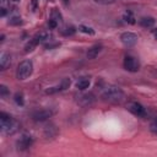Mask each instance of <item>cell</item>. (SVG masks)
<instances>
[{
    "mask_svg": "<svg viewBox=\"0 0 157 157\" xmlns=\"http://www.w3.org/2000/svg\"><path fill=\"white\" fill-rule=\"evenodd\" d=\"M0 129L4 135H14L19 130V123L9 114L0 113Z\"/></svg>",
    "mask_w": 157,
    "mask_h": 157,
    "instance_id": "6da1fadb",
    "label": "cell"
},
{
    "mask_svg": "<svg viewBox=\"0 0 157 157\" xmlns=\"http://www.w3.org/2000/svg\"><path fill=\"white\" fill-rule=\"evenodd\" d=\"M101 97L104 101H108V102H114V103L115 102H122L124 100V92L118 86L108 85V86L102 89Z\"/></svg>",
    "mask_w": 157,
    "mask_h": 157,
    "instance_id": "7a4b0ae2",
    "label": "cell"
},
{
    "mask_svg": "<svg viewBox=\"0 0 157 157\" xmlns=\"http://www.w3.org/2000/svg\"><path fill=\"white\" fill-rule=\"evenodd\" d=\"M33 71V64L31 60H24L19 64L16 70V77L17 80H26L27 77L31 76Z\"/></svg>",
    "mask_w": 157,
    "mask_h": 157,
    "instance_id": "3957f363",
    "label": "cell"
},
{
    "mask_svg": "<svg viewBox=\"0 0 157 157\" xmlns=\"http://www.w3.org/2000/svg\"><path fill=\"white\" fill-rule=\"evenodd\" d=\"M124 68H125V70H128L130 72H136L140 70V63L136 58L128 55L124 59Z\"/></svg>",
    "mask_w": 157,
    "mask_h": 157,
    "instance_id": "277c9868",
    "label": "cell"
},
{
    "mask_svg": "<svg viewBox=\"0 0 157 157\" xmlns=\"http://www.w3.org/2000/svg\"><path fill=\"white\" fill-rule=\"evenodd\" d=\"M33 144V137L31 135H27V134H24L17 141H16V147L17 150H27L28 147H31Z\"/></svg>",
    "mask_w": 157,
    "mask_h": 157,
    "instance_id": "5b68a950",
    "label": "cell"
},
{
    "mask_svg": "<svg viewBox=\"0 0 157 157\" xmlns=\"http://www.w3.org/2000/svg\"><path fill=\"white\" fill-rule=\"evenodd\" d=\"M126 108H128L129 112H131L133 114H135V115H137V117H145V115H146L145 108H144L140 103H137V102H135V101L129 102V103L126 104Z\"/></svg>",
    "mask_w": 157,
    "mask_h": 157,
    "instance_id": "8992f818",
    "label": "cell"
},
{
    "mask_svg": "<svg viewBox=\"0 0 157 157\" xmlns=\"http://www.w3.org/2000/svg\"><path fill=\"white\" fill-rule=\"evenodd\" d=\"M71 81L70 78H63L61 82L54 87H49L48 90H46V93L47 95H53V93H57V92H61V91H65L66 89H69Z\"/></svg>",
    "mask_w": 157,
    "mask_h": 157,
    "instance_id": "52a82bcc",
    "label": "cell"
},
{
    "mask_svg": "<svg viewBox=\"0 0 157 157\" xmlns=\"http://www.w3.org/2000/svg\"><path fill=\"white\" fill-rule=\"evenodd\" d=\"M55 112L52 109H41V111H36L32 114V118L35 122H44L48 118H50Z\"/></svg>",
    "mask_w": 157,
    "mask_h": 157,
    "instance_id": "ba28073f",
    "label": "cell"
},
{
    "mask_svg": "<svg viewBox=\"0 0 157 157\" xmlns=\"http://www.w3.org/2000/svg\"><path fill=\"white\" fill-rule=\"evenodd\" d=\"M120 41H122V43H123L124 46H126V47H133V46H135L136 42H137V36H136L135 33H133V32H124V33H122V36H120Z\"/></svg>",
    "mask_w": 157,
    "mask_h": 157,
    "instance_id": "9c48e42d",
    "label": "cell"
},
{
    "mask_svg": "<svg viewBox=\"0 0 157 157\" xmlns=\"http://www.w3.org/2000/svg\"><path fill=\"white\" fill-rule=\"evenodd\" d=\"M11 64V57L9 53H3L0 57V69L2 70H6L8 66H10Z\"/></svg>",
    "mask_w": 157,
    "mask_h": 157,
    "instance_id": "30bf717a",
    "label": "cell"
},
{
    "mask_svg": "<svg viewBox=\"0 0 157 157\" xmlns=\"http://www.w3.org/2000/svg\"><path fill=\"white\" fill-rule=\"evenodd\" d=\"M101 50H102V44H95V46H92L91 48H89L86 55H87L89 59H95V58L101 53Z\"/></svg>",
    "mask_w": 157,
    "mask_h": 157,
    "instance_id": "8fae6325",
    "label": "cell"
},
{
    "mask_svg": "<svg viewBox=\"0 0 157 157\" xmlns=\"http://www.w3.org/2000/svg\"><path fill=\"white\" fill-rule=\"evenodd\" d=\"M41 43V41H39V37H38V35H36L32 39H30V42L26 44V47H25V53H30V52H32L38 44Z\"/></svg>",
    "mask_w": 157,
    "mask_h": 157,
    "instance_id": "7c38bea8",
    "label": "cell"
},
{
    "mask_svg": "<svg viewBox=\"0 0 157 157\" xmlns=\"http://www.w3.org/2000/svg\"><path fill=\"white\" fill-rule=\"evenodd\" d=\"M140 25L145 28H148V27H152L155 25V19L153 17H150V16H145V17H141L140 19Z\"/></svg>",
    "mask_w": 157,
    "mask_h": 157,
    "instance_id": "4fadbf2b",
    "label": "cell"
},
{
    "mask_svg": "<svg viewBox=\"0 0 157 157\" xmlns=\"http://www.w3.org/2000/svg\"><path fill=\"white\" fill-rule=\"evenodd\" d=\"M93 95L92 93H87V95H84L78 98V103L82 104V106H87V104H91L93 102Z\"/></svg>",
    "mask_w": 157,
    "mask_h": 157,
    "instance_id": "5bb4252c",
    "label": "cell"
},
{
    "mask_svg": "<svg viewBox=\"0 0 157 157\" xmlns=\"http://www.w3.org/2000/svg\"><path fill=\"white\" fill-rule=\"evenodd\" d=\"M89 86H90V78L87 77H82L76 82V89L78 90H86L89 89Z\"/></svg>",
    "mask_w": 157,
    "mask_h": 157,
    "instance_id": "9a60e30c",
    "label": "cell"
},
{
    "mask_svg": "<svg viewBox=\"0 0 157 157\" xmlns=\"http://www.w3.org/2000/svg\"><path fill=\"white\" fill-rule=\"evenodd\" d=\"M9 4H10L9 0H0V16L4 17V16L8 14Z\"/></svg>",
    "mask_w": 157,
    "mask_h": 157,
    "instance_id": "2e32d148",
    "label": "cell"
},
{
    "mask_svg": "<svg viewBox=\"0 0 157 157\" xmlns=\"http://www.w3.org/2000/svg\"><path fill=\"white\" fill-rule=\"evenodd\" d=\"M50 19L54 20V21H57L58 24L63 21V16H61V14H60V11L58 9H52V11H50Z\"/></svg>",
    "mask_w": 157,
    "mask_h": 157,
    "instance_id": "e0dca14e",
    "label": "cell"
},
{
    "mask_svg": "<svg viewBox=\"0 0 157 157\" xmlns=\"http://www.w3.org/2000/svg\"><path fill=\"white\" fill-rule=\"evenodd\" d=\"M123 19H124V21L125 22H128V24H130V25H134L136 21H135V17H134V15H133V13L131 11H125V14H124V16H123Z\"/></svg>",
    "mask_w": 157,
    "mask_h": 157,
    "instance_id": "ac0fdd59",
    "label": "cell"
},
{
    "mask_svg": "<svg viewBox=\"0 0 157 157\" xmlns=\"http://www.w3.org/2000/svg\"><path fill=\"white\" fill-rule=\"evenodd\" d=\"M75 32H76V30H75L74 26H65V27L61 30V35H63V36H72Z\"/></svg>",
    "mask_w": 157,
    "mask_h": 157,
    "instance_id": "d6986e66",
    "label": "cell"
},
{
    "mask_svg": "<svg viewBox=\"0 0 157 157\" xmlns=\"http://www.w3.org/2000/svg\"><path fill=\"white\" fill-rule=\"evenodd\" d=\"M22 22V20H21V17L20 16H11L10 17V20H9V25H13V26H16V25H20Z\"/></svg>",
    "mask_w": 157,
    "mask_h": 157,
    "instance_id": "ffe728a7",
    "label": "cell"
},
{
    "mask_svg": "<svg viewBox=\"0 0 157 157\" xmlns=\"http://www.w3.org/2000/svg\"><path fill=\"white\" fill-rule=\"evenodd\" d=\"M80 31L84 32V33H86V35H95L93 28H91V27H89V26H85V25H81V26H80Z\"/></svg>",
    "mask_w": 157,
    "mask_h": 157,
    "instance_id": "44dd1931",
    "label": "cell"
},
{
    "mask_svg": "<svg viewBox=\"0 0 157 157\" xmlns=\"http://www.w3.org/2000/svg\"><path fill=\"white\" fill-rule=\"evenodd\" d=\"M14 100H15V102H16L19 106H24V103H25L22 93H19V92H17V93L15 95V98H14Z\"/></svg>",
    "mask_w": 157,
    "mask_h": 157,
    "instance_id": "7402d4cb",
    "label": "cell"
},
{
    "mask_svg": "<svg viewBox=\"0 0 157 157\" xmlns=\"http://www.w3.org/2000/svg\"><path fill=\"white\" fill-rule=\"evenodd\" d=\"M9 95V90L5 85H0V96L2 97H6Z\"/></svg>",
    "mask_w": 157,
    "mask_h": 157,
    "instance_id": "603a6c76",
    "label": "cell"
},
{
    "mask_svg": "<svg viewBox=\"0 0 157 157\" xmlns=\"http://www.w3.org/2000/svg\"><path fill=\"white\" fill-rule=\"evenodd\" d=\"M96 3H100V4H103V5H108V4H113L115 0H95Z\"/></svg>",
    "mask_w": 157,
    "mask_h": 157,
    "instance_id": "cb8c5ba5",
    "label": "cell"
},
{
    "mask_svg": "<svg viewBox=\"0 0 157 157\" xmlns=\"http://www.w3.org/2000/svg\"><path fill=\"white\" fill-rule=\"evenodd\" d=\"M150 129L155 133V134H157V119H155L152 123H151V125H150Z\"/></svg>",
    "mask_w": 157,
    "mask_h": 157,
    "instance_id": "d4e9b609",
    "label": "cell"
},
{
    "mask_svg": "<svg viewBox=\"0 0 157 157\" xmlns=\"http://www.w3.org/2000/svg\"><path fill=\"white\" fill-rule=\"evenodd\" d=\"M48 26H49V28H52V30H53V28H57V26H58V22L50 19V20L48 21Z\"/></svg>",
    "mask_w": 157,
    "mask_h": 157,
    "instance_id": "484cf974",
    "label": "cell"
},
{
    "mask_svg": "<svg viewBox=\"0 0 157 157\" xmlns=\"http://www.w3.org/2000/svg\"><path fill=\"white\" fill-rule=\"evenodd\" d=\"M59 46V43H54V44H47L46 46V48L47 49H50V48H53V47H58Z\"/></svg>",
    "mask_w": 157,
    "mask_h": 157,
    "instance_id": "4316f807",
    "label": "cell"
},
{
    "mask_svg": "<svg viewBox=\"0 0 157 157\" xmlns=\"http://www.w3.org/2000/svg\"><path fill=\"white\" fill-rule=\"evenodd\" d=\"M152 35H153V37L157 39V28H153V30H152Z\"/></svg>",
    "mask_w": 157,
    "mask_h": 157,
    "instance_id": "83f0119b",
    "label": "cell"
},
{
    "mask_svg": "<svg viewBox=\"0 0 157 157\" xmlns=\"http://www.w3.org/2000/svg\"><path fill=\"white\" fill-rule=\"evenodd\" d=\"M37 3H38V0H33V2H32V5H33V9H36V8H37Z\"/></svg>",
    "mask_w": 157,
    "mask_h": 157,
    "instance_id": "f1b7e54d",
    "label": "cell"
}]
</instances>
